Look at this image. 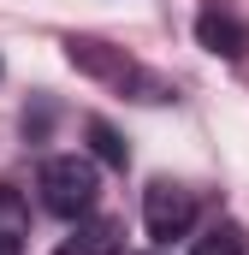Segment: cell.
<instances>
[{"label": "cell", "instance_id": "obj_1", "mask_svg": "<svg viewBox=\"0 0 249 255\" xmlns=\"http://www.w3.org/2000/svg\"><path fill=\"white\" fill-rule=\"evenodd\" d=\"M36 190H42V208L48 214H60V220H83L89 208H95V166L83 160V154H54V160H42V172H36Z\"/></svg>", "mask_w": 249, "mask_h": 255}, {"label": "cell", "instance_id": "obj_2", "mask_svg": "<svg viewBox=\"0 0 249 255\" xmlns=\"http://www.w3.org/2000/svg\"><path fill=\"white\" fill-rule=\"evenodd\" d=\"M65 60L77 65V71H89V77H107V83H119V89H136V101H172V89H166L160 77H148L136 60H124L119 48H107V42H95V36H71V42H65Z\"/></svg>", "mask_w": 249, "mask_h": 255}, {"label": "cell", "instance_id": "obj_4", "mask_svg": "<svg viewBox=\"0 0 249 255\" xmlns=\"http://www.w3.org/2000/svg\"><path fill=\"white\" fill-rule=\"evenodd\" d=\"M196 42H202L208 54H220V60H244L249 54V24L226 6V0H208V6L196 12Z\"/></svg>", "mask_w": 249, "mask_h": 255}, {"label": "cell", "instance_id": "obj_7", "mask_svg": "<svg viewBox=\"0 0 249 255\" xmlns=\"http://www.w3.org/2000/svg\"><path fill=\"white\" fill-rule=\"evenodd\" d=\"M244 250H249L244 226H238V220H220V226H208V232L196 238V250H190V255H244Z\"/></svg>", "mask_w": 249, "mask_h": 255}, {"label": "cell", "instance_id": "obj_8", "mask_svg": "<svg viewBox=\"0 0 249 255\" xmlns=\"http://www.w3.org/2000/svg\"><path fill=\"white\" fill-rule=\"evenodd\" d=\"M89 142H95V154L107 160V166H124L130 154H124V142H119V130L107 125V119H89Z\"/></svg>", "mask_w": 249, "mask_h": 255}, {"label": "cell", "instance_id": "obj_6", "mask_svg": "<svg viewBox=\"0 0 249 255\" xmlns=\"http://www.w3.org/2000/svg\"><path fill=\"white\" fill-rule=\"evenodd\" d=\"M24 238H30V208L12 184H0V255H24Z\"/></svg>", "mask_w": 249, "mask_h": 255}, {"label": "cell", "instance_id": "obj_5", "mask_svg": "<svg viewBox=\"0 0 249 255\" xmlns=\"http://www.w3.org/2000/svg\"><path fill=\"white\" fill-rule=\"evenodd\" d=\"M119 250H124L119 220H83V226H77L54 255H119Z\"/></svg>", "mask_w": 249, "mask_h": 255}, {"label": "cell", "instance_id": "obj_3", "mask_svg": "<svg viewBox=\"0 0 249 255\" xmlns=\"http://www.w3.org/2000/svg\"><path fill=\"white\" fill-rule=\"evenodd\" d=\"M142 226H148L154 244L184 238L190 226H196V196H190L184 184H172V178H154V184L142 190Z\"/></svg>", "mask_w": 249, "mask_h": 255}]
</instances>
